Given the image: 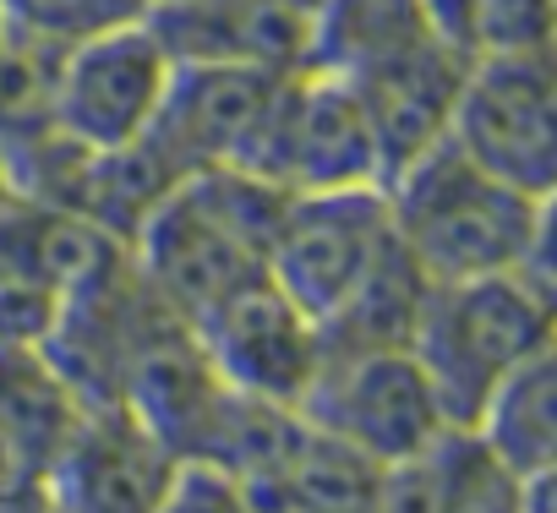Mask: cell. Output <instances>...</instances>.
Segmentation results:
<instances>
[{
  "label": "cell",
  "instance_id": "obj_1",
  "mask_svg": "<svg viewBox=\"0 0 557 513\" xmlns=\"http://www.w3.org/2000/svg\"><path fill=\"white\" fill-rule=\"evenodd\" d=\"M394 240L432 285L535 268L552 274V197H530L470 164L448 137L383 180Z\"/></svg>",
  "mask_w": 557,
  "mask_h": 513
},
{
  "label": "cell",
  "instance_id": "obj_2",
  "mask_svg": "<svg viewBox=\"0 0 557 513\" xmlns=\"http://www.w3.org/2000/svg\"><path fill=\"white\" fill-rule=\"evenodd\" d=\"M278 208L285 191L251 170L181 175L132 235V268L181 323H197L230 290L268 274Z\"/></svg>",
  "mask_w": 557,
  "mask_h": 513
},
{
  "label": "cell",
  "instance_id": "obj_3",
  "mask_svg": "<svg viewBox=\"0 0 557 513\" xmlns=\"http://www.w3.org/2000/svg\"><path fill=\"white\" fill-rule=\"evenodd\" d=\"M541 350H552V274L535 268L432 285L410 339L454 431H470L481 399Z\"/></svg>",
  "mask_w": 557,
  "mask_h": 513
},
{
  "label": "cell",
  "instance_id": "obj_4",
  "mask_svg": "<svg viewBox=\"0 0 557 513\" xmlns=\"http://www.w3.org/2000/svg\"><path fill=\"white\" fill-rule=\"evenodd\" d=\"M470 164L492 170L497 180L552 197L557 186V72L552 50H497L470 55L448 132Z\"/></svg>",
  "mask_w": 557,
  "mask_h": 513
},
{
  "label": "cell",
  "instance_id": "obj_5",
  "mask_svg": "<svg viewBox=\"0 0 557 513\" xmlns=\"http://www.w3.org/2000/svg\"><path fill=\"white\" fill-rule=\"evenodd\" d=\"M394 246L383 186L285 191V208L268 235V279L285 290L312 323L334 317L350 290Z\"/></svg>",
  "mask_w": 557,
  "mask_h": 513
},
{
  "label": "cell",
  "instance_id": "obj_6",
  "mask_svg": "<svg viewBox=\"0 0 557 513\" xmlns=\"http://www.w3.org/2000/svg\"><path fill=\"white\" fill-rule=\"evenodd\" d=\"M301 421L339 437L345 448L388 464H405L426 453L437 437H448V415L410 350H350L323 355L312 388L301 393Z\"/></svg>",
  "mask_w": 557,
  "mask_h": 513
},
{
  "label": "cell",
  "instance_id": "obj_7",
  "mask_svg": "<svg viewBox=\"0 0 557 513\" xmlns=\"http://www.w3.org/2000/svg\"><path fill=\"white\" fill-rule=\"evenodd\" d=\"M251 175L278 191H334V186H383V153L356 88L339 72L301 66L285 72L251 159Z\"/></svg>",
  "mask_w": 557,
  "mask_h": 513
},
{
  "label": "cell",
  "instance_id": "obj_8",
  "mask_svg": "<svg viewBox=\"0 0 557 513\" xmlns=\"http://www.w3.org/2000/svg\"><path fill=\"white\" fill-rule=\"evenodd\" d=\"M170 77L175 55L164 50L148 17L66 45L55 61V126L66 142L88 153L143 142L164 104Z\"/></svg>",
  "mask_w": 557,
  "mask_h": 513
},
{
  "label": "cell",
  "instance_id": "obj_9",
  "mask_svg": "<svg viewBox=\"0 0 557 513\" xmlns=\"http://www.w3.org/2000/svg\"><path fill=\"white\" fill-rule=\"evenodd\" d=\"M278 83H285V72L268 66L175 61L148 142L159 148L175 180L197 170H251Z\"/></svg>",
  "mask_w": 557,
  "mask_h": 513
},
{
  "label": "cell",
  "instance_id": "obj_10",
  "mask_svg": "<svg viewBox=\"0 0 557 513\" xmlns=\"http://www.w3.org/2000/svg\"><path fill=\"white\" fill-rule=\"evenodd\" d=\"M208 366L224 388L268 399V404H301L323 366V334L318 323L278 290L268 274L230 290L219 306H208L191 323Z\"/></svg>",
  "mask_w": 557,
  "mask_h": 513
},
{
  "label": "cell",
  "instance_id": "obj_11",
  "mask_svg": "<svg viewBox=\"0 0 557 513\" xmlns=\"http://www.w3.org/2000/svg\"><path fill=\"white\" fill-rule=\"evenodd\" d=\"M170 470L175 453L126 404H83L50 486L61 513H153Z\"/></svg>",
  "mask_w": 557,
  "mask_h": 513
},
{
  "label": "cell",
  "instance_id": "obj_12",
  "mask_svg": "<svg viewBox=\"0 0 557 513\" xmlns=\"http://www.w3.org/2000/svg\"><path fill=\"white\" fill-rule=\"evenodd\" d=\"M153 34L175 61L301 72L312 61V0H159Z\"/></svg>",
  "mask_w": 557,
  "mask_h": 513
},
{
  "label": "cell",
  "instance_id": "obj_13",
  "mask_svg": "<svg viewBox=\"0 0 557 513\" xmlns=\"http://www.w3.org/2000/svg\"><path fill=\"white\" fill-rule=\"evenodd\" d=\"M459 77H465V55L448 50L443 39H426L416 50H399V55L345 77L372 121V137L383 153V180L448 132Z\"/></svg>",
  "mask_w": 557,
  "mask_h": 513
},
{
  "label": "cell",
  "instance_id": "obj_14",
  "mask_svg": "<svg viewBox=\"0 0 557 513\" xmlns=\"http://www.w3.org/2000/svg\"><path fill=\"white\" fill-rule=\"evenodd\" d=\"M470 442L513 480L557 464V350L530 355L481 399Z\"/></svg>",
  "mask_w": 557,
  "mask_h": 513
},
{
  "label": "cell",
  "instance_id": "obj_15",
  "mask_svg": "<svg viewBox=\"0 0 557 513\" xmlns=\"http://www.w3.org/2000/svg\"><path fill=\"white\" fill-rule=\"evenodd\" d=\"M383 464L301 421L290 459L257 491L262 513H377Z\"/></svg>",
  "mask_w": 557,
  "mask_h": 513
},
{
  "label": "cell",
  "instance_id": "obj_16",
  "mask_svg": "<svg viewBox=\"0 0 557 513\" xmlns=\"http://www.w3.org/2000/svg\"><path fill=\"white\" fill-rule=\"evenodd\" d=\"M432 279L410 263V251L394 240L377 268L350 290V301L318 323L323 334V355H350V350H410L421 306H426Z\"/></svg>",
  "mask_w": 557,
  "mask_h": 513
},
{
  "label": "cell",
  "instance_id": "obj_17",
  "mask_svg": "<svg viewBox=\"0 0 557 513\" xmlns=\"http://www.w3.org/2000/svg\"><path fill=\"white\" fill-rule=\"evenodd\" d=\"M437 39L421 0H312V61L323 72L356 77L399 50Z\"/></svg>",
  "mask_w": 557,
  "mask_h": 513
},
{
  "label": "cell",
  "instance_id": "obj_18",
  "mask_svg": "<svg viewBox=\"0 0 557 513\" xmlns=\"http://www.w3.org/2000/svg\"><path fill=\"white\" fill-rule=\"evenodd\" d=\"M432 34L470 55L552 50V0H421Z\"/></svg>",
  "mask_w": 557,
  "mask_h": 513
},
{
  "label": "cell",
  "instance_id": "obj_19",
  "mask_svg": "<svg viewBox=\"0 0 557 513\" xmlns=\"http://www.w3.org/2000/svg\"><path fill=\"white\" fill-rule=\"evenodd\" d=\"M148 12L153 0H0V28L45 50H66L94 34L143 23Z\"/></svg>",
  "mask_w": 557,
  "mask_h": 513
},
{
  "label": "cell",
  "instance_id": "obj_20",
  "mask_svg": "<svg viewBox=\"0 0 557 513\" xmlns=\"http://www.w3.org/2000/svg\"><path fill=\"white\" fill-rule=\"evenodd\" d=\"M153 513H262L251 486L208 459H175Z\"/></svg>",
  "mask_w": 557,
  "mask_h": 513
},
{
  "label": "cell",
  "instance_id": "obj_21",
  "mask_svg": "<svg viewBox=\"0 0 557 513\" xmlns=\"http://www.w3.org/2000/svg\"><path fill=\"white\" fill-rule=\"evenodd\" d=\"M23 191H17V180H12V170H7V159H0V213H7L12 202H17Z\"/></svg>",
  "mask_w": 557,
  "mask_h": 513
},
{
  "label": "cell",
  "instance_id": "obj_22",
  "mask_svg": "<svg viewBox=\"0 0 557 513\" xmlns=\"http://www.w3.org/2000/svg\"><path fill=\"white\" fill-rule=\"evenodd\" d=\"M153 7H159V0H153Z\"/></svg>",
  "mask_w": 557,
  "mask_h": 513
}]
</instances>
